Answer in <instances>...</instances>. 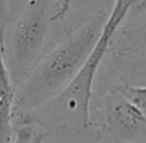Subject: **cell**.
<instances>
[{
  "label": "cell",
  "mask_w": 146,
  "mask_h": 143,
  "mask_svg": "<svg viewBox=\"0 0 146 143\" xmlns=\"http://www.w3.org/2000/svg\"><path fill=\"white\" fill-rule=\"evenodd\" d=\"M14 99H16V85L7 69L3 46L0 41V143H13Z\"/></svg>",
  "instance_id": "6"
},
{
  "label": "cell",
  "mask_w": 146,
  "mask_h": 143,
  "mask_svg": "<svg viewBox=\"0 0 146 143\" xmlns=\"http://www.w3.org/2000/svg\"><path fill=\"white\" fill-rule=\"evenodd\" d=\"M113 88L129 98L130 101H133L143 110H146V85H132L127 80H123L121 83L113 85Z\"/></svg>",
  "instance_id": "7"
},
{
  "label": "cell",
  "mask_w": 146,
  "mask_h": 143,
  "mask_svg": "<svg viewBox=\"0 0 146 143\" xmlns=\"http://www.w3.org/2000/svg\"><path fill=\"white\" fill-rule=\"evenodd\" d=\"M72 2L74 0H55L50 13L52 24H60L66 19V16L71 11V7H72Z\"/></svg>",
  "instance_id": "8"
},
{
  "label": "cell",
  "mask_w": 146,
  "mask_h": 143,
  "mask_svg": "<svg viewBox=\"0 0 146 143\" xmlns=\"http://www.w3.org/2000/svg\"><path fill=\"white\" fill-rule=\"evenodd\" d=\"M127 16H130V8L121 0H115L113 10L108 13L101 35L79 72L54 99L30 113L52 135L66 143H99V132L90 115L94 80L115 33Z\"/></svg>",
  "instance_id": "1"
},
{
  "label": "cell",
  "mask_w": 146,
  "mask_h": 143,
  "mask_svg": "<svg viewBox=\"0 0 146 143\" xmlns=\"http://www.w3.org/2000/svg\"><path fill=\"white\" fill-rule=\"evenodd\" d=\"M107 17V10H98L79 29L69 32L47 54L39 57L16 88L14 115L32 113L54 99L72 80L93 51Z\"/></svg>",
  "instance_id": "2"
},
{
  "label": "cell",
  "mask_w": 146,
  "mask_h": 143,
  "mask_svg": "<svg viewBox=\"0 0 146 143\" xmlns=\"http://www.w3.org/2000/svg\"><path fill=\"white\" fill-rule=\"evenodd\" d=\"M54 0H25L10 29H5L2 46L7 69L16 88L42 55Z\"/></svg>",
  "instance_id": "3"
},
{
  "label": "cell",
  "mask_w": 146,
  "mask_h": 143,
  "mask_svg": "<svg viewBox=\"0 0 146 143\" xmlns=\"http://www.w3.org/2000/svg\"><path fill=\"white\" fill-rule=\"evenodd\" d=\"M16 0H0V41L3 39L5 27L10 22L11 16V8L14 7Z\"/></svg>",
  "instance_id": "9"
},
{
  "label": "cell",
  "mask_w": 146,
  "mask_h": 143,
  "mask_svg": "<svg viewBox=\"0 0 146 143\" xmlns=\"http://www.w3.org/2000/svg\"><path fill=\"white\" fill-rule=\"evenodd\" d=\"M107 55H111V60L146 57V22L121 24Z\"/></svg>",
  "instance_id": "5"
},
{
  "label": "cell",
  "mask_w": 146,
  "mask_h": 143,
  "mask_svg": "<svg viewBox=\"0 0 146 143\" xmlns=\"http://www.w3.org/2000/svg\"><path fill=\"white\" fill-rule=\"evenodd\" d=\"M98 132L119 142H138L146 137V110L111 88L104 96V123Z\"/></svg>",
  "instance_id": "4"
}]
</instances>
